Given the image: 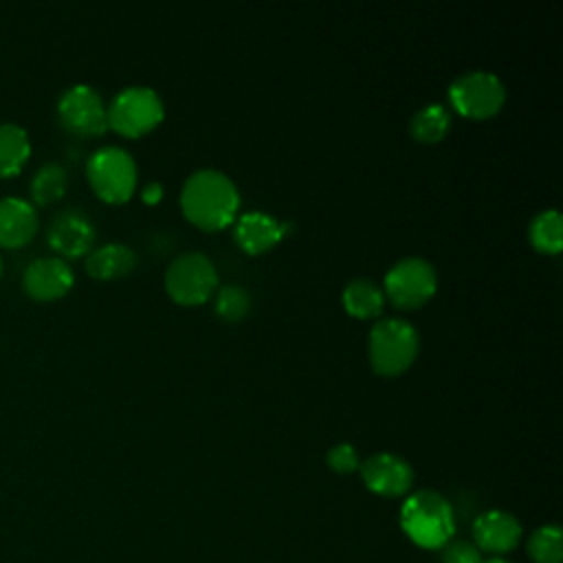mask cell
I'll return each mask as SVG.
<instances>
[{
    "label": "cell",
    "mask_w": 563,
    "mask_h": 563,
    "mask_svg": "<svg viewBox=\"0 0 563 563\" xmlns=\"http://www.w3.org/2000/svg\"><path fill=\"white\" fill-rule=\"evenodd\" d=\"M240 207L235 183L220 169L202 167L187 176L180 189V209L189 222L205 231L229 227Z\"/></svg>",
    "instance_id": "obj_1"
},
{
    "label": "cell",
    "mask_w": 563,
    "mask_h": 563,
    "mask_svg": "<svg viewBox=\"0 0 563 563\" xmlns=\"http://www.w3.org/2000/svg\"><path fill=\"white\" fill-rule=\"evenodd\" d=\"M400 526L420 548H442L455 532L453 508L435 490H416L400 506Z\"/></svg>",
    "instance_id": "obj_2"
},
{
    "label": "cell",
    "mask_w": 563,
    "mask_h": 563,
    "mask_svg": "<svg viewBox=\"0 0 563 563\" xmlns=\"http://www.w3.org/2000/svg\"><path fill=\"white\" fill-rule=\"evenodd\" d=\"M420 334L416 325L402 317H380L367 339L369 365L376 374H402L418 356Z\"/></svg>",
    "instance_id": "obj_3"
},
{
    "label": "cell",
    "mask_w": 563,
    "mask_h": 563,
    "mask_svg": "<svg viewBox=\"0 0 563 563\" xmlns=\"http://www.w3.org/2000/svg\"><path fill=\"white\" fill-rule=\"evenodd\" d=\"M86 176L92 191L112 205L125 202L139 183L132 154L121 145H101L86 161Z\"/></svg>",
    "instance_id": "obj_4"
},
{
    "label": "cell",
    "mask_w": 563,
    "mask_h": 563,
    "mask_svg": "<svg viewBox=\"0 0 563 563\" xmlns=\"http://www.w3.org/2000/svg\"><path fill=\"white\" fill-rule=\"evenodd\" d=\"M108 128L123 136H143L154 130L163 117L165 106L161 95L150 86H128L119 90L106 106Z\"/></svg>",
    "instance_id": "obj_5"
},
{
    "label": "cell",
    "mask_w": 563,
    "mask_h": 563,
    "mask_svg": "<svg viewBox=\"0 0 563 563\" xmlns=\"http://www.w3.org/2000/svg\"><path fill=\"white\" fill-rule=\"evenodd\" d=\"M218 286L216 264L200 251L176 255L165 271L167 295L183 306L205 303Z\"/></svg>",
    "instance_id": "obj_6"
},
{
    "label": "cell",
    "mask_w": 563,
    "mask_h": 563,
    "mask_svg": "<svg viewBox=\"0 0 563 563\" xmlns=\"http://www.w3.org/2000/svg\"><path fill=\"white\" fill-rule=\"evenodd\" d=\"M383 282L385 299L405 310L420 308L433 297L438 288V275L433 264L418 255L400 257L398 262H394L385 273Z\"/></svg>",
    "instance_id": "obj_7"
},
{
    "label": "cell",
    "mask_w": 563,
    "mask_h": 563,
    "mask_svg": "<svg viewBox=\"0 0 563 563\" xmlns=\"http://www.w3.org/2000/svg\"><path fill=\"white\" fill-rule=\"evenodd\" d=\"M449 101L468 119H488L501 110L506 86L490 70H466L451 81Z\"/></svg>",
    "instance_id": "obj_8"
},
{
    "label": "cell",
    "mask_w": 563,
    "mask_h": 563,
    "mask_svg": "<svg viewBox=\"0 0 563 563\" xmlns=\"http://www.w3.org/2000/svg\"><path fill=\"white\" fill-rule=\"evenodd\" d=\"M59 123L77 136H99L108 130L106 101L88 84L68 86L57 99Z\"/></svg>",
    "instance_id": "obj_9"
},
{
    "label": "cell",
    "mask_w": 563,
    "mask_h": 563,
    "mask_svg": "<svg viewBox=\"0 0 563 563\" xmlns=\"http://www.w3.org/2000/svg\"><path fill=\"white\" fill-rule=\"evenodd\" d=\"M97 229L90 216L77 207H66L57 211L46 227V242L57 253V257H81L95 246Z\"/></svg>",
    "instance_id": "obj_10"
},
{
    "label": "cell",
    "mask_w": 563,
    "mask_h": 563,
    "mask_svg": "<svg viewBox=\"0 0 563 563\" xmlns=\"http://www.w3.org/2000/svg\"><path fill=\"white\" fill-rule=\"evenodd\" d=\"M73 266L57 255L35 257L22 273V286L26 295L35 301H55L64 297L73 288Z\"/></svg>",
    "instance_id": "obj_11"
},
{
    "label": "cell",
    "mask_w": 563,
    "mask_h": 563,
    "mask_svg": "<svg viewBox=\"0 0 563 563\" xmlns=\"http://www.w3.org/2000/svg\"><path fill=\"white\" fill-rule=\"evenodd\" d=\"M358 471H361L365 486L372 493L385 495V497L405 495L413 482L411 464L405 457L389 453V451H380V453L365 457L358 464Z\"/></svg>",
    "instance_id": "obj_12"
},
{
    "label": "cell",
    "mask_w": 563,
    "mask_h": 563,
    "mask_svg": "<svg viewBox=\"0 0 563 563\" xmlns=\"http://www.w3.org/2000/svg\"><path fill=\"white\" fill-rule=\"evenodd\" d=\"M288 231V224L266 211L251 209L233 220V240L251 255L273 249Z\"/></svg>",
    "instance_id": "obj_13"
},
{
    "label": "cell",
    "mask_w": 563,
    "mask_h": 563,
    "mask_svg": "<svg viewBox=\"0 0 563 563\" xmlns=\"http://www.w3.org/2000/svg\"><path fill=\"white\" fill-rule=\"evenodd\" d=\"M40 227L33 202L20 196L0 198V246L20 249L29 244Z\"/></svg>",
    "instance_id": "obj_14"
},
{
    "label": "cell",
    "mask_w": 563,
    "mask_h": 563,
    "mask_svg": "<svg viewBox=\"0 0 563 563\" xmlns=\"http://www.w3.org/2000/svg\"><path fill=\"white\" fill-rule=\"evenodd\" d=\"M473 537L477 550L501 554L519 543L521 526L506 510H486L475 519Z\"/></svg>",
    "instance_id": "obj_15"
},
{
    "label": "cell",
    "mask_w": 563,
    "mask_h": 563,
    "mask_svg": "<svg viewBox=\"0 0 563 563\" xmlns=\"http://www.w3.org/2000/svg\"><path fill=\"white\" fill-rule=\"evenodd\" d=\"M136 266V253L123 242H106L92 246L86 255V271L95 279H117Z\"/></svg>",
    "instance_id": "obj_16"
},
{
    "label": "cell",
    "mask_w": 563,
    "mask_h": 563,
    "mask_svg": "<svg viewBox=\"0 0 563 563\" xmlns=\"http://www.w3.org/2000/svg\"><path fill=\"white\" fill-rule=\"evenodd\" d=\"M343 308L358 319L378 317L385 308V292L383 288L369 277H354L343 286L341 292Z\"/></svg>",
    "instance_id": "obj_17"
},
{
    "label": "cell",
    "mask_w": 563,
    "mask_h": 563,
    "mask_svg": "<svg viewBox=\"0 0 563 563\" xmlns=\"http://www.w3.org/2000/svg\"><path fill=\"white\" fill-rule=\"evenodd\" d=\"M31 156V139L18 123H0V178H9L22 172Z\"/></svg>",
    "instance_id": "obj_18"
},
{
    "label": "cell",
    "mask_w": 563,
    "mask_h": 563,
    "mask_svg": "<svg viewBox=\"0 0 563 563\" xmlns=\"http://www.w3.org/2000/svg\"><path fill=\"white\" fill-rule=\"evenodd\" d=\"M530 244L541 253H559L563 246V220L559 209H541L528 224Z\"/></svg>",
    "instance_id": "obj_19"
},
{
    "label": "cell",
    "mask_w": 563,
    "mask_h": 563,
    "mask_svg": "<svg viewBox=\"0 0 563 563\" xmlns=\"http://www.w3.org/2000/svg\"><path fill=\"white\" fill-rule=\"evenodd\" d=\"M451 125V112L442 103H427L413 112L409 132L420 143H438Z\"/></svg>",
    "instance_id": "obj_20"
},
{
    "label": "cell",
    "mask_w": 563,
    "mask_h": 563,
    "mask_svg": "<svg viewBox=\"0 0 563 563\" xmlns=\"http://www.w3.org/2000/svg\"><path fill=\"white\" fill-rule=\"evenodd\" d=\"M68 174L59 163H44L31 178V198L37 205H51L66 194Z\"/></svg>",
    "instance_id": "obj_21"
},
{
    "label": "cell",
    "mask_w": 563,
    "mask_h": 563,
    "mask_svg": "<svg viewBox=\"0 0 563 563\" xmlns=\"http://www.w3.org/2000/svg\"><path fill=\"white\" fill-rule=\"evenodd\" d=\"M251 292L240 284H224L213 297V310L224 321H240L251 312Z\"/></svg>",
    "instance_id": "obj_22"
},
{
    "label": "cell",
    "mask_w": 563,
    "mask_h": 563,
    "mask_svg": "<svg viewBox=\"0 0 563 563\" xmlns=\"http://www.w3.org/2000/svg\"><path fill=\"white\" fill-rule=\"evenodd\" d=\"M528 552L537 563H561L563 561V539L556 526H541L532 532Z\"/></svg>",
    "instance_id": "obj_23"
},
{
    "label": "cell",
    "mask_w": 563,
    "mask_h": 563,
    "mask_svg": "<svg viewBox=\"0 0 563 563\" xmlns=\"http://www.w3.org/2000/svg\"><path fill=\"white\" fill-rule=\"evenodd\" d=\"M325 460H328V466L332 471H336V473H352L361 464L356 449L352 444H347V442H339V444L330 446Z\"/></svg>",
    "instance_id": "obj_24"
},
{
    "label": "cell",
    "mask_w": 563,
    "mask_h": 563,
    "mask_svg": "<svg viewBox=\"0 0 563 563\" xmlns=\"http://www.w3.org/2000/svg\"><path fill=\"white\" fill-rule=\"evenodd\" d=\"M444 548V563H482V556H479V550L475 543L471 541H449Z\"/></svg>",
    "instance_id": "obj_25"
},
{
    "label": "cell",
    "mask_w": 563,
    "mask_h": 563,
    "mask_svg": "<svg viewBox=\"0 0 563 563\" xmlns=\"http://www.w3.org/2000/svg\"><path fill=\"white\" fill-rule=\"evenodd\" d=\"M141 198H143V202H147V205L158 202V200L163 198V185H161L158 180H147V183L143 185V189H141Z\"/></svg>",
    "instance_id": "obj_26"
},
{
    "label": "cell",
    "mask_w": 563,
    "mask_h": 563,
    "mask_svg": "<svg viewBox=\"0 0 563 563\" xmlns=\"http://www.w3.org/2000/svg\"><path fill=\"white\" fill-rule=\"evenodd\" d=\"M482 563H508V561H504V559H499V556H493V559H486V561H482Z\"/></svg>",
    "instance_id": "obj_27"
},
{
    "label": "cell",
    "mask_w": 563,
    "mask_h": 563,
    "mask_svg": "<svg viewBox=\"0 0 563 563\" xmlns=\"http://www.w3.org/2000/svg\"><path fill=\"white\" fill-rule=\"evenodd\" d=\"M0 275H2V260H0Z\"/></svg>",
    "instance_id": "obj_28"
}]
</instances>
